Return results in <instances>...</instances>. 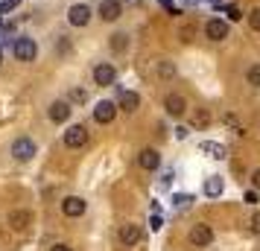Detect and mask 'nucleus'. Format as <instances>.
<instances>
[{
    "mask_svg": "<svg viewBox=\"0 0 260 251\" xmlns=\"http://www.w3.org/2000/svg\"><path fill=\"white\" fill-rule=\"evenodd\" d=\"M225 190V181L219 175H211V178H205V196L208 199H216V196H222Z\"/></svg>",
    "mask_w": 260,
    "mask_h": 251,
    "instance_id": "18",
    "label": "nucleus"
},
{
    "mask_svg": "<svg viewBox=\"0 0 260 251\" xmlns=\"http://www.w3.org/2000/svg\"><path fill=\"white\" fill-rule=\"evenodd\" d=\"M176 137H178V140H184V137H187V129H184V126H178V129H176Z\"/></svg>",
    "mask_w": 260,
    "mask_h": 251,
    "instance_id": "35",
    "label": "nucleus"
},
{
    "mask_svg": "<svg viewBox=\"0 0 260 251\" xmlns=\"http://www.w3.org/2000/svg\"><path fill=\"white\" fill-rule=\"evenodd\" d=\"M190 3H213L216 9H222V0H190Z\"/></svg>",
    "mask_w": 260,
    "mask_h": 251,
    "instance_id": "34",
    "label": "nucleus"
},
{
    "mask_svg": "<svg viewBox=\"0 0 260 251\" xmlns=\"http://www.w3.org/2000/svg\"><path fill=\"white\" fill-rule=\"evenodd\" d=\"M208 120H211V114H208L205 108H199V111H196V117H193V126H208Z\"/></svg>",
    "mask_w": 260,
    "mask_h": 251,
    "instance_id": "24",
    "label": "nucleus"
},
{
    "mask_svg": "<svg viewBox=\"0 0 260 251\" xmlns=\"http://www.w3.org/2000/svg\"><path fill=\"white\" fill-rule=\"evenodd\" d=\"M120 242H123V245H138V242H141V228L138 225H123L120 228Z\"/></svg>",
    "mask_w": 260,
    "mask_h": 251,
    "instance_id": "17",
    "label": "nucleus"
},
{
    "mask_svg": "<svg viewBox=\"0 0 260 251\" xmlns=\"http://www.w3.org/2000/svg\"><path fill=\"white\" fill-rule=\"evenodd\" d=\"M0 64H3V50H0Z\"/></svg>",
    "mask_w": 260,
    "mask_h": 251,
    "instance_id": "38",
    "label": "nucleus"
},
{
    "mask_svg": "<svg viewBox=\"0 0 260 251\" xmlns=\"http://www.w3.org/2000/svg\"><path fill=\"white\" fill-rule=\"evenodd\" d=\"M190 202H193V196H190V193H176V196H173V207H176V210L190 207Z\"/></svg>",
    "mask_w": 260,
    "mask_h": 251,
    "instance_id": "19",
    "label": "nucleus"
},
{
    "mask_svg": "<svg viewBox=\"0 0 260 251\" xmlns=\"http://www.w3.org/2000/svg\"><path fill=\"white\" fill-rule=\"evenodd\" d=\"M117 105L132 114V111H138V108H141V94H135V91H120Z\"/></svg>",
    "mask_w": 260,
    "mask_h": 251,
    "instance_id": "15",
    "label": "nucleus"
},
{
    "mask_svg": "<svg viewBox=\"0 0 260 251\" xmlns=\"http://www.w3.org/2000/svg\"><path fill=\"white\" fill-rule=\"evenodd\" d=\"M114 117H117V105H114L111 99H103V102L94 105V120L100 123V126H108Z\"/></svg>",
    "mask_w": 260,
    "mask_h": 251,
    "instance_id": "5",
    "label": "nucleus"
},
{
    "mask_svg": "<svg viewBox=\"0 0 260 251\" xmlns=\"http://www.w3.org/2000/svg\"><path fill=\"white\" fill-rule=\"evenodd\" d=\"M50 251H73V248H71V245H64V242H59V245H53Z\"/></svg>",
    "mask_w": 260,
    "mask_h": 251,
    "instance_id": "37",
    "label": "nucleus"
},
{
    "mask_svg": "<svg viewBox=\"0 0 260 251\" xmlns=\"http://www.w3.org/2000/svg\"><path fill=\"white\" fill-rule=\"evenodd\" d=\"M29 222H32V213H29V210H12V213H9V225H12L15 231H26Z\"/></svg>",
    "mask_w": 260,
    "mask_h": 251,
    "instance_id": "16",
    "label": "nucleus"
},
{
    "mask_svg": "<svg viewBox=\"0 0 260 251\" xmlns=\"http://www.w3.org/2000/svg\"><path fill=\"white\" fill-rule=\"evenodd\" d=\"M158 73H161V76H167V79H170V76L176 73V67H173L170 61H161V64H158Z\"/></svg>",
    "mask_w": 260,
    "mask_h": 251,
    "instance_id": "26",
    "label": "nucleus"
},
{
    "mask_svg": "<svg viewBox=\"0 0 260 251\" xmlns=\"http://www.w3.org/2000/svg\"><path fill=\"white\" fill-rule=\"evenodd\" d=\"M228 32H231V26H228V21H222V18H211V21L205 24V35L211 38V41H225Z\"/></svg>",
    "mask_w": 260,
    "mask_h": 251,
    "instance_id": "3",
    "label": "nucleus"
},
{
    "mask_svg": "<svg viewBox=\"0 0 260 251\" xmlns=\"http://www.w3.org/2000/svg\"><path fill=\"white\" fill-rule=\"evenodd\" d=\"M71 111H73V105L68 99H56V102L47 108V117L53 120V123H68V120H71Z\"/></svg>",
    "mask_w": 260,
    "mask_h": 251,
    "instance_id": "7",
    "label": "nucleus"
},
{
    "mask_svg": "<svg viewBox=\"0 0 260 251\" xmlns=\"http://www.w3.org/2000/svg\"><path fill=\"white\" fill-rule=\"evenodd\" d=\"M12 158L15 161H32L36 158V140L32 137H18L12 144Z\"/></svg>",
    "mask_w": 260,
    "mask_h": 251,
    "instance_id": "2",
    "label": "nucleus"
},
{
    "mask_svg": "<svg viewBox=\"0 0 260 251\" xmlns=\"http://www.w3.org/2000/svg\"><path fill=\"white\" fill-rule=\"evenodd\" d=\"M68 21H71V26H85L91 21V6H85V3L71 6V9H68Z\"/></svg>",
    "mask_w": 260,
    "mask_h": 251,
    "instance_id": "10",
    "label": "nucleus"
},
{
    "mask_svg": "<svg viewBox=\"0 0 260 251\" xmlns=\"http://www.w3.org/2000/svg\"><path fill=\"white\" fill-rule=\"evenodd\" d=\"M21 0H0V15H6V12H12L15 6H18Z\"/></svg>",
    "mask_w": 260,
    "mask_h": 251,
    "instance_id": "27",
    "label": "nucleus"
},
{
    "mask_svg": "<svg viewBox=\"0 0 260 251\" xmlns=\"http://www.w3.org/2000/svg\"><path fill=\"white\" fill-rule=\"evenodd\" d=\"M158 3H161L170 15H178V9H176V3H173V0H158Z\"/></svg>",
    "mask_w": 260,
    "mask_h": 251,
    "instance_id": "29",
    "label": "nucleus"
},
{
    "mask_svg": "<svg viewBox=\"0 0 260 251\" xmlns=\"http://www.w3.org/2000/svg\"><path fill=\"white\" fill-rule=\"evenodd\" d=\"M73 102H85V91H73Z\"/></svg>",
    "mask_w": 260,
    "mask_h": 251,
    "instance_id": "36",
    "label": "nucleus"
},
{
    "mask_svg": "<svg viewBox=\"0 0 260 251\" xmlns=\"http://www.w3.org/2000/svg\"><path fill=\"white\" fill-rule=\"evenodd\" d=\"M222 12L228 15V21H240V18H243V12H240L237 6H231V3H228V6L222 3Z\"/></svg>",
    "mask_w": 260,
    "mask_h": 251,
    "instance_id": "23",
    "label": "nucleus"
},
{
    "mask_svg": "<svg viewBox=\"0 0 260 251\" xmlns=\"http://www.w3.org/2000/svg\"><path fill=\"white\" fill-rule=\"evenodd\" d=\"M173 178H176V172H173V169H167L164 175H161V181H158V184H161V187H170V184H173Z\"/></svg>",
    "mask_w": 260,
    "mask_h": 251,
    "instance_id": "28",
    "label": "nucleus"
},
{
    "mask_svg": "<svg viewBox=\"0 0 260 251\" xmlns=\"http://www.w3.org/2000/svg\"><path fill=\"white\" fill-rule=\"evenodd\" d=\"M68 50H71V41H68V38H61V41H59V53H61V56H64Z\"/></svg>",
    "mask_w": 260,
    "mask_h": 251,
    "instance_id": "31",
    "label": "nucleus"
},
{
    "mask_svg": "<svg viewBox=\"0 0 260 251\" xmlns=\"http://www.w3.org/2000/svg\"><path fill=\"white\" fill-rule=\"evenodd\" d=\"M248 225H251V234H260V213L251 216V222H248Z\"/></svg>",
    "mask_w": 260,
    "mask_h": 251,
    "instance_id": "30",
    "label": "nucleus"
},
{
    "mask_svg": "<svg viewBox=\"0 0 260 251\" xmlns=\"http://www.w3.org/2000/svg\"><path fill=\"white\" fill-rule=\"evenodd\" d=\"M246 79H248V85H251V88H260V64H254V67H248Z\"/></svg>",
    "mask_w": 260,
    "mask_h": 251,
    "instance_id": "21",
    "label": "nucleus"
},
{
    "mask_svg": "<svg viewBox=\"0 0 260 251\" xmlns=\"http://www.w3.org/2000/svg\"><path fill=\"white\" fill-rule=\"evenodd\" d=\"M138 164L141 169H158L161 167V155H158V149H141V155H138Z\"/></svg>",
    "mask_w": 260,
    "mask_h": 251,
    "instance_id": "13",
    "label": "nucleus"
},
{
    "mask_svg": "<svg viewBox=\"0 0 260 251\" xmlns=\"http://www.w3.org/2000/svg\"><path fill=\"white\" fill-rule=\"evenodd\" d=\"M199 152H202V155H208V158H216V161H222V158L228 155L225 144H216V140H202Z\"/></svg>",
    "mask_w": 260,
    "mask_h": 251,
    "instance_id": "14",
    "label": "nucleus"
},
{
    "mask_svg": "<svg viewBox=\"0 0 260 251\" xmlns=\"http://www.w3.org/2000/svg\"><path fill=\"white\" fill-rule=\"evenodd\" d=\"M12 53H15V59L18 61H36L38 56V47H36V41L32 38H15L12 41Z\"/></svg>",
    "mask_w": 260,
    "mask_h": 251,
    "instance_id": "1",
    "label": "nucleus"
},
{
    "mask_svg": "<svg viewBox=\"0 0 260 251\" xmlns=\"http://www.w3.org/2000/svg\"><path fill=\"white\" fill-rule=\"evenodd\" d=\"M114 82H117V70H114V64H108V61L96 64L94 67V85L108 88V85H114Z\"/></svg>",
    "mask_w": 260,
    "mask_h": 251,
    "instance_id": "4",
    "label": "nucleus"
},
{
    "mask_svg": "<svg viewBox=\"0 0 260 251\" xmlns=\"http://www.w3.org/2000/svg\"><path fill=\"white\" fill-rule=\"evenodd\" d=\"M126 44H129V35H123V32L111 35V50H114V53H123V50H126Z\"/></svg>",
    "mask_w": 260,
    "mask_h": 251,
    "instance_id": "20",
    "label": "nucleus"
},
{
    "mask_svg": "<svg viewBox=\"0 0 260 251\" xmlns=\"http://www.w3.org/2000/svg\"><path fill=\"white\" fill-rule=\"evenodd\" d=\"M85 144H88V129L85 126H71L64 132V146L68 149H82Z\"/></svg>",
    "mask_w": 260,
    "mask_h": 251,
    "instance_id": "6",
    "label": "nucleus"
},
{
    "mask_svg": "<svg viewBox=\"0 0 260 251\" xmlns=\"http://www.w3.org/2000/svg\"><path fill=\"white\" fill-rule=\"evenodd\" d=\"M248 26H251L254 32H260V6H254V9L248 12Z\"/></svg>",
    "mask_w": 260,
    "mask_h": 251,
    "instance_id": "22",
    "label": "nucleus"
},
{
    "mask_svg": "<svg viewBox=\"0 0 260 251\" xmlns=\"http://www.w3.org/2000/svg\"><path fill=\"white\" fill-rule=\"evenodd\" d=\"M251 184H254V190H260V167L254 169V175H251Z\"/></svg>",
    "mask_w": 260,
    "mask_h": 251,
    "instance_id": "33",
    "label": "nucleus"
},
{
    "mask_svg": "<svg viewBox=\"0 0 260 251\" xmlns=\"http://www.w3.org/2000/svg\"><path fill=\"white\" fill-rule=\"evenodd\" d=\"M120 15H123V3L120 0H103L100 3V18L103 21H117Z\"/></svg>",
    "mask_w": 260,
    "mask_h": 251,
    "instance_id": "12",
    "label": "nucleus"
},
{
    "mask_svg": "<svg viewBox=\"0 0 260 251\" xmlns=\"http://www.w3.org/2000/svg\"><path fill=\"white\" fill-rule=\"evenodd\" d=\"M85 199H79V196H68L64 202H61V213L64 216H71V219H79V216L85 213Z\"/></svg>",
    "mask_w": 260,
    "mask_h": 251,
    "instance_id": "9",
    "label": "nucleus"
},
{
    "mask_svg": "<svg viewBox=\"0 0 260 251\" xmlns=\"http://www.w3.org/2000/svg\"><path fill=\"white\" fill-rule=\"evenodd\" d=\"M149 228H152V231H161V228H164V219H161V210H152V219H149Z\"/></svg>",
    "mask_w": 260,
    "mask_h": 251,
    "instance_id": "25",
    "label": "nucleus"
},
{
    "mask_svg": "<svg viewBox=\"0 0 260 251\" xmlns=\"http://www.w3.org/2000/svg\"><path fill=\"white\" fill-rule=\"evenodd\" d=\"M164 108H167V114H170V117H181V114L187 111V99H184L181 94H170L164 99Z\"/></svg>",
    "mask_w": 260,
    "mask_h": 251,
    "instance_id": "11",
    "label": "nucleus"
},
{
    "mask_svg": "<svg viewBox=\"0 0 260 251\" xmlns=\"http://www.w3.org/2000/svg\"><path fill=\"white\" fill-rule=\"evenodd\" d=\"M246 202L248 204H257V190H248L246 193Z\"/></svg>",
    "mask_w": 260,
    "mask_h": 251,
    "instance_id": "32",
    "label": "nucleus"
},
{
    "mask_svg": "<svg viewBox=\"0 0 260 251\" xmlns=\"http://www.w3.org/2000/svg\"><path fill=\"white\" fill-rule=\"evenodd\" d=\"M190 242H193L196 248H205V245H211V242H213L211 225H193V231H190Z\"/></svg>",
    "mask_w": 260,
    "mask_h": 251,
    "instance_id": "8",
    "label": "nucleus"
}]
</instances>
